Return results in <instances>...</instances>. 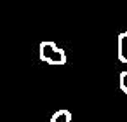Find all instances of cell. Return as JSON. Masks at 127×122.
<instances>
[{
    "label": "cell",
    "instance_id": "obj_1",
    "mask_svg": "<svg viewBox=\"0 0 127 122\" xmlns=\"http://www.w3.org/2000/svg\"><path fill=\"white\" fill-rule=\"evenodd\" d=\"M38 56H40V59H42L44 63H47V65H56V66H59V65H64V63H66V52H64V49L58 47V45H56L54 42H51V40L40 42V45H38Z\"/></svg>",
    "mask_w": 127,
    "mask_h": 122
},
{
    "label": "cell",
    "instance_id": "obj_2",
    "mask_svg": "<svg viewBox=\"0 0 127 122\" xmlns=\"http://www.w3.org/2000/svg\"><path fill=\"white\" fill-rule=\"evenodd\" d=\"M117 54H118V61L120 63H127V33L125 32L118 33V49H117Z\"/></svg>",
    "mask_w": 127,
    "mask_h": 122
},
{
    "label": "cell",
    "instance_id": "obj_3",
    "mask_svg": "<svg viewBox=\"0 0 127 122\" xmlns=\"http://www.w3.org/2000/svg\"><path fill=\"white\" fill-rule=\"evenodd\" d=\"M51 122H71V112L70 110H58L52 113Z\"/></svg>",
    "mask_w": 127,
    "mask_h": 122
},
{
    "label": "cell",
    "instance_id": "obj_4",
    "mask_svg": "<svg viewBox=\"0 0 127 122\" xmlns=\"http://www.w3.org/2000/svg\"><path fill=\"white\" fill-rule=\"evenodd\" d=\"M118 82H120V89H122V92H124V94H127V70L120 73Z\"/></svg>",
    "mask_w": 127,
    "mask_h": 122
},
{
    "label": "cell",
    "instance_id": "obj_5",
    "mask_svg": "<svg viewBox=\"0 0 127 122\" xmlns=\"http://www.w3.org/2000/svg\"><path fill=\"white\" fill-rule=\"evenodd\" d=\"M125 33H127V30H125Z\"/></svg>",
    "mask_w": 127,
    "mask_h": 122
}]
</instances>
